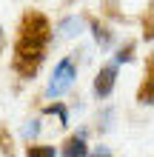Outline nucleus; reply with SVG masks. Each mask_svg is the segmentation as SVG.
<instances>
[{"label":"nucleus","instance_id":"obj_5","mask_svg":"<svg viewBox=\"0 0 154 157\" xmlns=\"http://www.w3.org/2000/svg\"><path fill=\"white\" fill-rule=\"evenodd\" d=\"M86 29H88V23H86L83 14H66L57 23V34L66 37V40H74V37H80V34H86Z\"/></svg>","mask_w":154,"mask_h":157},{"label":"nucleus","instance_id":"obj_1","mask_svg":"<svg viewBox=\"0 0 154 157\" xmlns=\"http://www.w3.org/2000/svg\"><path fill=\"white\" fill-rule=\"evenodd\" d=\"M46 49H49V46L17 34L14 52H12V69H14V75L23 77V80H34V75L40 71L43 60H46Z\"/></svg>","mask_w":154,"mask_h":157},{"label":"nucleus","instance_id":"obj_2","mask_svg":"<svg viewBox=\"0 0 154 157\" xmlns=\"http://www.w3.org/2000/svg\"><path fill=\"white\" fill-rule=\"evenodd\" d=\"M77 80V60L71 54H63V57L54 63L51 77L46 83V100H60L63 94H69L71 86Z\"/></svg>","mask_w":154,"mask_h":157},{"label":"nucleus","instance_id":"obj_7","mask_svg":"<svg viewBox=\"0 0 154 157\" xmlns=\"http://www.w3.org/2000/svg\"><path fill=\"white\" fill-rule=\"evenodd\" d=\"M92 37H94V43L100 46V52H108L114 46V40H117V34L111 32V26L108 23H103V20H92Z\"/></svg>","mask_w":154,"mask_h":157},{"label":"nucleus","instance_id":"obj_4","mask_svg":"<svg viewBox=\"0 0 154 157\" xmlns=\"http://www.w3.org/2000/svg\"><path fill=\"white\" fill-rule=\"evenodd\" d=\"M137 103L140 106H154V54L146 57V75L137 89Z\"/></svg>","mask_w":154,"mask_h":157},{"label":"nucleus","instance_id":"obj_11","mask_svg":"<svg viewBox=\"0 0 154 157\" xmlns=\"http://www.w3.org/2000/svg\"><path fill=\"white\" fill-rule=\"evenodd\" d=\"M40 128H43V126H40V120H37V117H34V120H26L23 128H20V137H23L26 143H32L34 137L40 134Z\"/></svg>","mask_w":154,"mask_h":157},{"label":"nucleus","instance_id":"obj_8","mask_svg":"<svg viewBox=\"0 0 154 157\" xmlns=\"http://www.w3.org/2000/svg\"><path fill=\"white\" fill-rule=\"evenodd\" d=\"M134 52H137V43H134V40H126L123 46H117V52H114V63H117V66L134 63Z\"/></svg>","mask_w":154,"mask_h":157},{"label":"nucleus","instance_id":"obj_14","mask_svg":"<svg viewBox=\"0 0 154 157\" xmlns=\"http://www.w3.org/2000/svg\"><path fill=\"white\" fill-rule=\"evenodd\" d=\"M3 46H6V34H3V29H0V54H3Z\"/></svg>","mask_w":154,"mask_h":157},{"label":"nucleus","instance_id":"obj_9","mask_svg":"<svg viewBox=\"0 0 154 157\" xmlns=\"http://www.w3.org/2000/svg\"><path fill=\"white\" fill-rule=\"evenodd\" d=\"M43 114H51V117L57 114V120H60L57 126H63V128L69 126V106H66V103H60V100H51V103L43 109Z\"/></svg>","mask_w":154,"mask_h":157},{"label":"nucleus","instance_id":"obj_12","mask_svg":"<svg viewBox=\"0 0 154 157\" xmlns=\"http://www.w3.org/2000/svg\"><path fill=\"white\" fill-rule=\"evenodd\" d=\"M111 126H114V109L106 106V109H100V114H97V132H108Z\"/></svg>","mask_w":154,"mask_h":157},{"label":"nucleus","instance_id":"obj_13","mask_svg":"<svg viewBox=\"0 0 154 157\" xmlns=\"http://www.w3.org/2000/svg\"><path fill=\"white\" fill-rule=\"evenodd\" d=\"M88 154H97V157H111V149H106V146H97V149H92Z\"/></svg>","mask_w":154,"mask_h":157},{"label":"nucleus","instance_id":"obj_6","mask_svg":"<svg viewBox=\"0 0 154 157\" xmlns=\"http://www.w3.org/2000/svg\"><path fill=\"white\" fill-rule=\"evenodd\" d=\"M86 134H88L86 128H80L77 134H71L69 140L60 146V154L63 157H86L88 151H92V149H88V143H86Z\"/></svg>","mask_w":154,"mask_h":157},{"label":"nucleus","instance_id":"obj_10","mask_svg":"<svg viewBox=\"0 0 154 157\" xmlns=\"http://www.w3.org/2000/svg\"><path fill=\"white\" fill-rule=\"evenodd\" d=\"M26 154H29V157H57L60 149H54V146H34V143H29V146H26Z\"/></svg>","mask_w":154,"mask_h":157},{"label":"nucleus","instance_id":"obj_3","mask_svg":"<svg viewBox=\"0 0 154 157\" xmlns=\"http://www.w3.org/2000/svg\"><path fill=\"white\" fill-rule=\"evenodd\" d=\"M117 71H120V66L111 60V63H103L100 69H97V75L92 80V94L94 100H108L111 97V91L117 86Z\"/></svg>","mask_w":154,"mask_h":157}]
</instances>
